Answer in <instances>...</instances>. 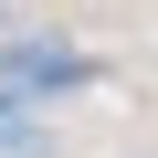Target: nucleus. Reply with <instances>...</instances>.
I'll list each match as a JSON object with an SVG mask.
<instances>
[{
  "instance_id": "f257e3e1",
  "label": "nucleus",
  "mask_w": 158,
  "mask_h": 158,
  "mask_svg": "<svg viewBox=\"0 0 158 158\" xmlns=\"http://www.w3.org/2000/svg\"><path fill=\"white\" fill-rule=\"evenodd\" d=\"M127 158H158V148H127Z\"/></svg>"
}]
</instances>
